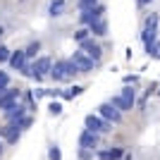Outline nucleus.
<instances>
[{
  "instance_id": "nucleus-1",
  "label": "nucleus",
  "mask_w": 160,
  "mask_h": 160,
  "mask_svg": "<svg viewBox=\"0 0 160 160\" xmlns=\"http://www.w3.org/2000/svg\"><path fill=\"white\" fill-rule=\"evenodd\" d=\"M110 127H112V122L103 120L100 115H86V117H84V129H91V132H96V134H108Z\"/></svg>"
},
{
  "instance_id": "nucleus-2",
  "label": "nucleus",
  "mask_w": 160,
  "mask_h": 160,
  "mask_svg": "<svg viewBox=\"0 0 160 160\" xmlns=\"http://www.w3.org/2000/svg\"><path fill=\"white\" fill-rule=\"evenodd\" d=\"M69 60L77 65V69H79V74H86V72H93L96 67H98V62L96 60H91L84 50H74V55L69 58Z\"/></svg>"
},
{
  "instance_id": "nucleus-3",
  "label": "nucleus",
  "mask_w": 160,
  "mask_h": 160,
  "mask_svg": "<svg viewBox=\"0 0 160 160\" xmlns=\"http://www.w3.org/2000/svg\"><path fill=\"white\" fill-rule=\"evenodd\" d=\"M31 65H33V79L36 81H41L46 74H50V67H53V60L48 58V55H41V58H33L31 60Z\"/></svg>"
},
{
  "instance_id": "nucleus-4",
  "label": "nucleus",
  "mask_w": 160,
  "mask_h": 160,
  "mask_svg": "<svg viewBox=\"0 0 160 160\" xmlns=\"http://www.w3.org/2000/svg\"><path fill=\"white\" fill-rule=\"evenodd\" d=\"M98 115L103 117V120L112 122V124H120V122H122V112L112 105V103H110V100H108V103H100V105H98Z\"/></svg>"
},
{
  "instance_id": "nucleus-5",
  "label": "nucleus",
  "mask_w": 160,
  "mask_h": 160,
  "mask_svg": "<svg viewBox=\"0 0 160 160\" xmlns=\"http://www.w3.org/2000/svg\"><path fill=\"white\" fill-rule=\"evenodd\" d=\"M103 12H105V7H103V5L86 7V10H81V14H79V22L84 24V27H88L91 22H96L98 17H103Z\"/></svg>"
},
{
  "instance_id": "nucleus-6",
  "label": "nucleus",
  "mask_w": 160,
  "mask_h": 160,
  "mask_svg": "<svg viewBox=\"0 0 160 160\" xmlns=\"http://www.w3.org/2000/svg\"><path fill=\"white\" fill-rule=\"evenodd\" d=\"M79 50H84V53L91 58V60H96V62H100V55H103V48L98 46V43H93V38L88 36L86 41H81L79 43Z\"/></svg>"
},
{
  "instance_id": "nucleus-7",
  "label": "nucleus",
  "mask_w": 160,
  "mask_h": 160,
  "mask_svg": "<svg viewBox=\"0 0 160 160\" xmlns=\"http://www.w3.org/2000/svg\"><path fill=\"white\" fill-rule=\"evenodd\" d=\"M27 112H29L27 105H24V103H19V100H17L14 105H10L7 110H2V115H5V120H7V122H17V120H22Z\"/></svg>"
},
{
  "instance_id": "nucleus-8",
  "label": "nucleus",
  "mask_w": 160,
  "mask_h": 160,
  "mask_svg": "<svg viewBox=\"0 0 160 160\" xmlns=\"http://www.w3.org/2000/svg\"><path fill=\"white\" fill-rule=\"evenodd\" d=\"M98 136L100 134L91 132V129H84V132L79 134V148H91V151H96V148H98Z\"/></svg>"
},
{
  "instance_id": "nucleus-9",
  "label": "nucleus",
  "mask_w": 160,
  "mask_h": 160,
  "mask_svg": "<svg viewBox=\"0 0 160 160\" xmlns=\"http://www.w3.org/2000/svg\"><path fill=\"white\" fill-rule=\"evenodd\" d=\"M19 93H22L19 88H10L7 86L5 91L0 93V110H7L10 105H14V103L19 100Z\"/></svg>"
},
{
  "instance_id": "nucleus-10",
  "label": "nucleus",
  "mask_w": 160,
  "mask_h": 160,
  "mask_svg": "<svg viewBox=\"0 0 160 160\" xmlns=\"http://www.w3.org/2000/svg\"><path fill=\"white\" fill-rule=\"evenodd\" d=\"M2 136H5V141L10 146H14V143L19 141V136H22V129L17 127V122H7L5 127H2Z\"/></svg>"
},
{
  "instance_id": "nucleus-11",
  "label": "nucleus",
  "mask_w": 160,
  "mask_h": 160,
  "mask_svg": "<svg viewBox=\"0 0 160 160\" xmlns=\"http://www.w3.org/2000/svg\"><path fill=\"white\" fill-rule=\"evenodd\" d=\"M7 62H10V67H12L14 72H19L22 67H24V62H29V60H27V55H24V50H12Z\"/></svg>"
},
{
  "instance_id": "nucleus-12",
  "label": "nucleus",
  "mask_w": 160,
  "mask_h": 160,
  "mask_svg": "<svg viewBox=\"0 0 160 160\" xmlns=\"http://www.w3.org/2000/svg\"><path fill=\"white\" fill-rule=\"evenodd\" d=\"M88 31L93 33V36H105V33H108V22L103 19V17H98L96 22L88 24Z\"/></svg>"
},
{
  "instance_id": "nucleus-13",
  "label": "nucleus",
  "mask_w": 160,
  "mask_h": 160,
  "mask_svg": "<svg viewBox=\"0 0 160 160\" xmlns=\"http://www.w3.org/2000/svg\"><path fill=\"white\" fill-rule=\"evenodd\" d=\"M50 79L55 81V84H60V81H65L67 77H65V72H62V65H60V60H55L53 62V67H50V74H48Z\"/></svg>"
},
{
  "instance_id": "nucleus-14",
  "label": "nucleus",
  "mask_w": 160,
  "mask_h": 160,
  "mask_svg": "<svg viewBox=\"0 0 160 160\" xmlns=\"http://www.w3.org/2000/svg\"><path fill=\"white\" fill-rule=\"evenodd\" d=\"M110 103H112V105L117 108L120 112H127V110H132V108H134V103H129V100H124V98H122V96H112V98H110Z\"/></svg>"
},
{
  "instance_id": "nucleus-15",
  "label": "nucleus",
  "mask_w": 160,
  "mask_h": 160,
  "mask_svg": "<svg viewBox=\"0 0 160 160\" xmlns=\"http://www.w3.org/2000/svg\"><path fill=\"white\" fill-rule=\"evenodd\" d=\"M60 65H62V72H65L67 79H72V77L79 74V69H77V65H74L72 60H60Z\"/></svg>"
},
{
  "instance_id": "nucleus-16",
  "label": "nucleus",
  "mask_w": 160,
  "mask_h": 160,
  "mask_svg": "<svg viewBox=\"0 0 160 160\" xmlns=\"http://www.w3.org/2000/svg\"><path fill=\"white\" fill-rule=\"evenodd\" d=\"M65 12V0H53L50 5H48V14L50 17H60Z\"/></svg>"
},
{
  "instance_id": "nucleus-17",
  "label": "nucleus",
  "mask_w": 160,
  "mask_h": 160,
  "mask_svg": "<svg viewBox=\"0 0 160 160\" xmlns=\"http://www.w3.org/2000/svg\"><path fill=\"white\" fill-rule=\"evenodd\" d=\"M122 153H124L122 148H112V151H100L98 158H100V160H120Z\"/></svg>"
},
{
  "instance_id": "nucleus-18",
  "label": "nucleus",
  "mask_w": 160,
  "mask_h": 160,
  "mask_svg": "<svg viewBox=\"0 0 160 160\" xmlns=\"http://www.w3.org/2000/svg\"><path fill=\"white\" fill-rule=\"evenodd\" d=\"M155 38H158V29H143V33H141V41H143V46H151V43H155Z\"/></svg>"
},
{
  "instance_id": "nucleus-19",
  "label": "nucleus",
  "mask_w": 160,
  "mask_h": 160,
  "mask_svg": "<svg viewBox=\"0 0 160 160\" xmlns=\"http://www.w3.org/2000/svg\"><path fill=\"white\" fill-rule=\"evenodd\" d=\"M41 50V41H33V43H29L27 48H24V55H27V60H33L36 55H38Z\"/></svg>"
},
{
  "instance_id": "nucleus-20",
  "label": "nucleus",
  "mask_w": 160,
  "mask_h": 160,
  "mask_svg": "<svg viewBox=\"0 0 160 160\" xmlns=\"http://www.w3.org/2000/svg\"><path fill=\"white\" fill-rule=\"evenodd\" d=\"M48 160H62V151L58 143H50L48 146Z\"/></svg>"
},
{
  "instance_id": "nucleus-21",
  "label": "nucleus",
  "mask_w": 160,
  "mask_h": 160,
  "mask_svg": "<svg viewBox=\"0 0 160 160\" xmlns=\"http://www.w3.org/2000/svg\"><path fill=\"white\" fill-rule=\"evenodd\" d=\"M48 112L53 115V117H60V115H62V103H60V100H50V105H48Z\"/></svg>"
},
{
  "instance_id": "nucleus-22",
  "label": "nucleus",
  "mask_w": 160,
  "mask_h": 160,
  "mask_svg": "<svg viewBox=\"0 0 160 160\" xmlns=\"http://www.w3.org/2000/svg\"><path fill=\"white\" fill-rule=\"evenodd\" d=\"M120 96H122L124 100H129V103H136V93H134L132 86H124V88L120 91Z\"/></svg>"
},
{
  "instance_id": "nucleus-23",
  "label": "nucleus",
  "mask_w": 160,
  "mask_h": 160,
  "mask_svg": "<svg viewBox=\"0 0 160 160\" xmlns=\"http://www.w3.org/2000/svg\"><path fill=\"white\" fill-rule=\"evenodd\" d=\"M31 124H33V117H31V115H24L22 120H17V127H19L22 132H24V129H29Z\"/></svg>"
},
{
  "instance_id": "nucleus-24",
  "label": "nucleus",
  "mask_w": 160,
  "mask_h": 160,
  "mask_svg": "<svg viewBox=\"0 0 160 160\" xmlns=\"http://www.w3.org/2000/svg\"><path fill=\"white\" fill-rule=\"evenodd\" d=\"M88 36H91L88 27H86V29H77V31H74V41H77V43H81V41H86Z\"/></svg>"
},
{
  "instance_id": "nucleus-25",
  "label": "nucleus",
  "mask_w": 160,
  "mask_h": 160,
  "mask_svg": "<svg viewBox=\"0 0 160 160\" xmlns=\"http://www.w3.org/2000/svg\"><path fill=\"white\" fill-rule=\"evenodd\" d=\"M19 72L24 74V77H29V79H33V65L31 62H24V67H22Z\"/></svg>"
},
{
  "instance_id": "nucleus-26",
  "label": "nucleus",
  "mask_w": 160,
  "mask_h": 160,
  "mask_svg": "<svg viewBox=\"0 0 160 160\" xmlns=\"http://www.w3.org/2000/svg\"><path fill=\"white\" fill-rule=\"evenodd\" d=\"M93 5H98V0H77L79 10H86V7H93Z\"/></svg>"
},
{
  "instance_id": "nucleus-27",
  "label": "nucleus",
  "mask_w": 160,
  "mask_h": 160,
  "mask_svg": "<svg viewBox=\"0 0 160 160\" xmlns=\"http://www.w3.org/2000/svg\"><path fill=\"white\" fill-rule=\"evenodd\" d=\"M10 53H12V50L0 43V62H7V60H10Z\"/></svg>"
},
{
  "instance_id": "nucleus-28",
  "label": "nucleus",
  "mask_w": 160,
  "mask_h": 160,
  "mask_svg": "<svg viewBox=\"0 0 160 160\" xmlns=\"http://www.w3.org/2000/svg\"><path fill=\"white\" fill-rule=\"evenodd\" d=\"M7 86H10V74L0 69V88H7Z\"/></svg>"
},
{
  "instance_id": "nucleus-29",
  "label": "nucleus",
  "mask_w": 160,
  "mask_h": 160,
  "mask_svg": "<svg viewBox=\"0 0 160 160\" xmlns=\"http://www.w3.org/2000/svg\"><path fill=\"white\" fill-rule=\"evenodd\" d=\"M146 27H148V29H158V14L146 17Z\"/></svg>"
},
{
  "instance_id": "nucleus-30",
  "label": "nucleus",
  "mask_w": 160,
  "mask_h": 160,
  "mask_svg": "<svg viewBox=\"0 0 160 160\" xmlns=\"http://www.w3.org/2000/svg\"><path fill=\"white\" fill-rule=\"evenodd\" d=\"M93 158V151H91V148H81L79 151V160H91Z\"/></svg>"
},
{
  "instance_id": "nucleus-31",
  "label": "nucleus",
  "mask_w": 160,
  "mask_h": 160,
  "mask_svg": "<svg viewBox=\"0 0 160 160\" xmlns=\"http://www.w3.org/2000/svg\"><path fill=\"white\" fill-rule=\"evenodd\" d=\"M60 98L62 100H72L74 98V91H72V88H60Z\"/></svg>"
},
{
  "instance_id": "nucleus-32",
  "label": "nucleus",
  "mask_w": 160,
  "mask_h": 160,
  "mask_svg": "<svg viewBox=\"0 0 160 160\" xmlns=\"http://www.w3.org/2000/svg\"><path fill=\"white\" fill-rule=\"evenodd\" d=\"M46 96L50 100H58V98H60V88H46Z\"/></svg>"
},
{
  "instance_id": "nucleus-33",
  "label": "nucleus",
  "mask_w": 160,
  "mask_h": 160,
  "mask_svg": "<svg viewBox=\"0 0 160 160\" xmlns=\"http://www.w3.org/2000/svg\"><path fill=\"white\" fill-rule=\"evenodd\" d=\"M31 93H33V98L38 100V98H43V96H46V88H33Z\"/></svg>"
},
{
  "instance_id": "nucleus-34",
  "label": "nucleus",
  "mask_w": 160,
  "mask_h": 160,
  "mask_svg": "<svg viewBox=\"0 0 160 160\" xmlns=\"http://www.w3.org/2000/svg\"><path fill=\"white\" fill-rule=\"evenodd\" d=\"M72 91H74V98H77V96H81V93H84V88H81V86H72Z\"/></svg>"
},
{
  "instance_id": "nucleus-35",
  "label": "nucleus",
  "mask_w": 160,
  "mask_h": 160,
  "mask_svg": "<svg viewBox=\"0 0 160 160\" xmlns=\"http://www.w3.org/2000/svg\"><path fill=\"white\" fill-rule=\"evenodd\" d=\"M139 2V7H143V5H148V2H153V0H136Z\"/></svg>"
},
{
  "instance_id": "nucleus-36",
  "label": "nucleus",
  "mask_w": 160,
  "mask_h": 160,
  "mask_svg": "<svg viewBox=\"0 0 160 160\" xmlns=\"http://www.w3.org/2000/svg\"><path fill=\"white\" fill-rule=\"evenodd\" d=\"M0 153H2V143H0Z\"/></svg>"
},
{
  "instance_id": "nucleus-37",
  "label": "nucleus",
  "mask_w": 160,
  "mask_h": 160,
  "mask_svg": "<svg viewBox=\"0 0 160 160\" xmlns=\"http://www.w3.org/2000/svg\"><path fill=\"white\" fill-rule=\"evenodd\" d=\"M158 96H160V86H158Z\"/></svg>"
},
{
  "instance_id": "nucleus-38",
  "label": "nucleus",
  "mask_w": 160,
  "mask_h": 160,
  "mask_svg": "<svg viewBox=\"0 0 160 160\" xmlns=\"http://www.w3.org/2000/svg\"><path fill=\"white\" fill-rule=\"evenodd\" d=\"M0 36H2V29H0Z\"/></svg>"
}]
</instances>
